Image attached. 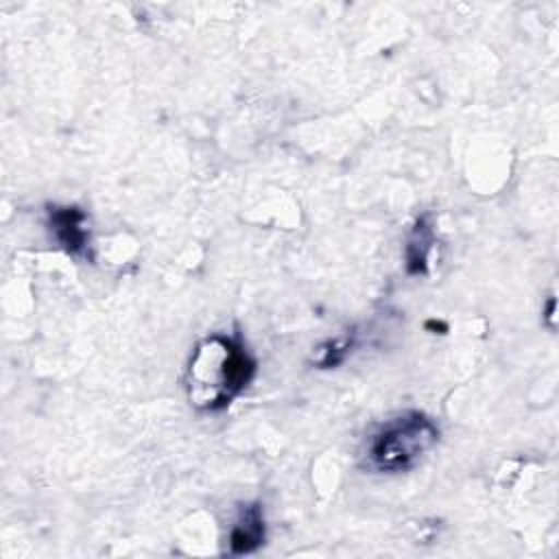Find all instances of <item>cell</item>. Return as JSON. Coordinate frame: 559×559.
I'll return each instance as SVG.
<instances>
[{
  "label": "cell",
  "mask_w": 559,
  "mask_h": 559,
  "mask_svg": "<svg viewBox=\"0 0 559 559\" xmlns=\"http://www.w3.org/2000/svg\"><path fill=\"white\" fill-rule=\"evenodd\" d=\"M258 362L238 334L214 332L201 338L186 367V395L192 408H227L253 380Z\"/></svg>",
  "instance_id": "cell-1"
},
{
  "label": "cell",
  "mask_w": 559,
  "mask_h": 559,
  "mask_svg": "<svg viewBox=\"0 0 559 559\" xmlns=\"http://www.w3.org/2000/svg\"><path fill=\"white\" fill-rule=\"evenodd\" d=\"M439 426L426 413L404 411L382 421L365 441V465L380 474L408 472L437 445Z\"/></svg>",
  "instance_id": "cell-2"
},
{
  "label": "cell",
  "mask_w": 559,
  "mask_h": 559,
  "mask_svg": "<svg viewBox=\"0 0 559 559\" xmlns=\"http://www.w3.org/2000/svg\"><path fill=\"white\" fill-rule=\"evenodd\" d=\"M46 223L55 240L63 251L70 255L85 253L90 245V229H87V214L76 205H48L46 207Z\"/></svg>",
  "instance_id": "cell-3"
},
{
  "label": "cell",
  "mask_w": 559,
  "mask_h": 559,
  "mask_svg": "<svg viewBox=\"0 0 559 559\" xmlns=\"http://www.w3.org/2000/svg\"><path fill=\"white\" fill-rule=\"evenodd\" d=\"M266 526L264 513L258 502L242 504L231 528H229V552L231 555H249L264 544Z\"/></svg>",
  "instance_id": "cell-4"
},
{
  "label": "cell",
  "mask_w": 559,
  "mask_h": 559,
  "mask_svg": "<svg viewBox=\"0 0 559 559\" xmlns=\"http://www.w3.org/2000/svg\"><path fill=\"white\" fill-rule=\"evenodd\" d=\"M432 245H435V229L430 225V214H424L415 221L404 249L406 271L411 275H424L428 271V255L432 251Z\"/></svg>",
  "instance_id": "cell-5"
},
{
  "label": "cell",
  "mask_w": 559,
  "mask_h": 559,
  "mask_svg": "<svg viewBox=\"0 0 559 559\" xmlns=\"http://www.w3.org/2000/svg\"><path fill=\"white\" fill-rule=\"evenodd\" d=\"M352 347H354V336L352 334H341V336L328 338V341H323L321 345L314 347V352L310 356V362L319 369L336 367L349 356Z\"/></svg>",
  "instance_id": "cell-6"
},
{
  "label": "cell",
  "mask_w": 559,
  "mask_h": 559,
  "mask_svg": "<svg viewBox=\"0 0 559 559\" xmlns=\"http://www.w3.org/2000/svg\"><path fill=\"white\" fill-rule=\"evenodd\" d=\"M552 319H555V297L550 295L548 297V306H546V321H548V325L552 328L555 323H552Z\"/></svg>",
  "instance_id": "cell-7"
}]
</instances>
